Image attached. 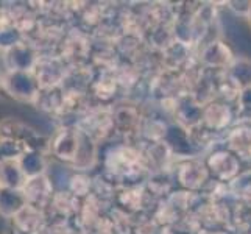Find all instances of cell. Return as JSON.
I'll return each mask as SVG.
<instances>
[{"label": "cell", "mask_w": 251, "mask_h": 234, "mask_svg": "<svg viewBox=\"0 0 251 234\" xmlns=\"http://www.w3.org/2000/svg\"><path fill=\"white\" fill-rule=\"evenodd\" d=\"M229 147L244 158H251V128H237L229 134Z\"/></svg>", "instance_id": "obj_2"}, {"label": "cell", "mask_w": 251, "mask_h": 234, "mask_svg": "<svg viewBox=\"0 0 251 234\" xmlns=\"http://www.w3.org/2000/svg\"><path fill=\"white\" fill-rule=\"evenodd\" d=\"M231 53L222 42H212V44L204 50L203 59L211 66H223L229 61Z\"/></svg>", "instance_id": "obj_3"}, {"label": "cell", "mask_w": 251, "mask_h": 234, "mask_svg": "<svg viewBox=\"0 0 251 234\" xmlns=\"http://www.w3.org/2000/svg\"><path fill=\"white\" fill-rule=\"evenodd\" d=\"M209 169L222 180H226L236 175L239 169V161L234 155L228 152H219L209 158Z\"/></svg>", "instance_id": "obj_1"}, {"label": "cell", "mask_w": 251, "mask_h": 234, "mask_svg": "<svg viewBox=\"0 0 251 234\" xmlns=\"http://www.w3.org/2000/svg\"><path fill=\"white\" fill-rule=\"evenodd\" d=\"M240 106H242V111H250L251 112V86H250V88H245L244 92H242Z\"/></svg>", "instance_id": "obj_5"}, {"label": "cell", "mask_w": 251, "mask_h": 234, "mask_svg": "<svg viewBox=\"0 0 251 234\" xmlns=\"http://www.w3.org/2000/svg\"><path fill=\"white\" fill-rule=\"evenodd\" d=\"M212 117H215V119L209 124L211 127H215V128L223 127L225 124L229 122V111L223 105H212L209 109L206 111V122L207 120H211Z\"/></svg>", "instance_id": "obj_4"}, {"label": "cell", "mask_w": 251, "mask_h": 234, "mask_svg": "<svg viewBox=\"0 0 251 234\" xmlns=\"http://www.w3.org/2000/svg\"><path fill=\"white\" fill-rule=\"evenodd\" d=\"M248 19H250V22H251V8H250V13H248Z\"/></svg>", "instance_id": "obj_6"}]
</instances>
